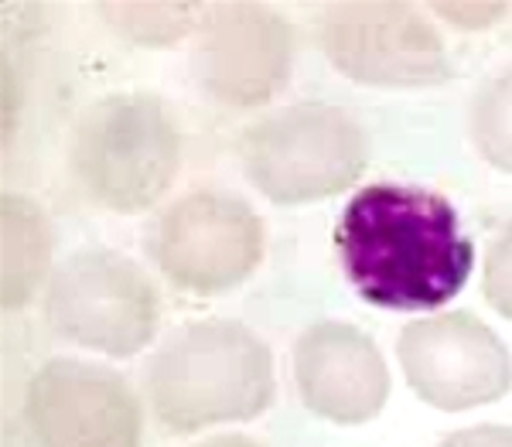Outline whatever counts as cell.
<instances>
[{
  "mask_svg": "<svg viewBox=\"0 0 512 447\" xmlns=\"http://www.w3.org/2000/svg\"><path fill=\"white\" fill-rule=\"evenodd\" d=\"M482 294L502 318L512 321V219L485 246Z\"/></svg>",
  "mask_w": 512,
  "mask_h": 447,
  "instance_id": "9a60e30c",
  "label": "cell"
},
{
  "mask_svg": "<svg viewBox=\"0 0 512 447\" xmlns=\"http://www.w3.org/2000/svg\"><path fill=\"white\" fill-rule=\"evenodd\" d=\"M45 318L55 335L82 349L130 359L154 342L161 294L140 263L106 246H86L55 267Z\"/></svg>",
  "mask_w": 512,
  "mask_h": 447,
  "instance_id": "5b68a950",
  "label": "cell"
},
{
  "mask_svg": "<svg viewBox=\"0 0 512 447\" xmlns=\"http://www.w3.org/2000/svg\"><path fill=\"white\" fill-rule=\"evenodd\" d=\"M294 383L315 417L355 427L373 420L390 396V369L376 342L345 321H315L294 342Z\"/></svg>",
  "mask_w": 512,
  "mask_h": 447,
  "instance_id": "8fae6325",
  "label": "cell"
},
{
  "mask_svg": "<svg viewBox=\"0 0 512 447\" xmlns=\"http://www.w3.org/2000/svg\"><path fill=\"white\" fill-rule=\"evenodd\" d=\"M335 253L352 291L386 311L441 308L475 270L458 209L400 181H373L349 198L335 222Z\"/></svg>",
  "mask_w": 512,
  "mask_h": 447,
  "instance_id": "6da1fadb",
  "label": "cell"
},
{
  "mask_svg": "<svg viewBox=\"0 0 512 447\" xmlns=\"http://www.w3.org/2000/svg\"><path fill=\"white\" fill-rule=\"evenodd\" d=\"M434 11L458 28H485L506 14V4H434Z\"/></svg>",
  "mask_w": 512,
  "mask_h": 447,
  "instance_id": "e0dca14e",
  "label": "cell"
},
{
  "mask_svg": "<svg viewBox=\"0 0 512 447\" xmlns=\"http://www.w3.org/2000/svg\"><path fill=\"white\" fill-rule=\"evenodd\" d=\"M294 31L260 4H219L192 35V76L209 99L233 110L270 103L291 79Z\"/></svg>",
  "mask_w": 512,
  "mask_h": 447,
  "instance_id": "30bf717a",
  "label": "cell"
},
{
  "mask_svg": "<svg viewBox=\"0 0 512 447\" xmlns=\"http://www.w3.org/2000/svg\"><path fill=\"white\" fill-rule=\"evenodd\" d=\"M468 134L492 168L512 175V69L495 72L468 103Z\"/></svg>",
  "mask_w": 512,
  "mask_h": 447,
  "instance_id": "4fadbf2b",
  "label": "cell"
},
{
  "mask_svg": "<svg viewBox=\"0 0 512 447\" xmlns=\"http://www.w3.org/2000/svg\"><path fill=\"white\" fill-rule=\"evenodd\" d=\"M195 447H263V444L246 434H219V437H209V441H202Z\"/></svg>",
  "mask_w": 512,
  "mask_h": 447,
  "instance_id": "ac0fdd59",
  "label": "cell"
},
{
  "mask_svg": "<svg viewBox=\"0 0 512 447\" xmlns=\"http://www.w3.org/2000/svg\"><path fill=\"white\" fill-rule=\"evenodd\" d=\"M154 420L168 434L253 420L274 403V359L243 321L202 318L171 331L144 366Z\"/></svg>",
  "mask_w": 512,
  "mask_h": 447,
  "instance_id": "7a4b0ae2",
  "label": "cell"
},
{
  "mask_svg": "<svg viewBox=\"0 0 512 447\" xmlns=\"http://www.w3.org/2000/svg\"><path fill=\"white\" fill-rule=\"evenodd\" d=\"M437 447H512V427L506 424H478L454 430Z\"/></svg>",
  "mask_w": 512,
  "mask_h": 447,
  "instance_id": "2e32d148",
  "label": "cell"
},
{
  "mask_svg": "<svg viewBox=\"0 0 512 447\" xmlns=\"http://www.w3.org/2000/svg\"><path fill=\"white\" fill-rule=\"evenodd\" d=\"M24 424L38 447H140L144 410L117 369L48 359L24 389Z\"/></svg>",
  "mask_w": 512,
  "mask_h": 447,
  "instance_id": "ba28073f",
  "label": "cell"
},
{
  "mask_svg": "<svg viewBox=\"0 0 512 447\" xmlns=\"http://www.w3.org/2000/svg\"><path fill=\"white\" fill-rule=\"evenodd\" d=\"M69 168L106 212L137 215L158 205L181 168V134L154 93H110L76 117Z\"/></svg>",
  "mask_w": 512,
  "mask_h": 447,
  "instance_id": "3957f363",
  "label": "cell"
},
{
  "mask_svg": "<svg viewBox=\"0 0 512 447\" xmlns=\"http://www.w3.org/2000/svg\"><path fill=\"white\" fill-rule=\"evenodd\" d=\"M396 359L410 389L437 410H472L495 403L512 386V355L472 311L407 321Z\"/></svg>",
  "mask_w": 512,
  "mask_h": 447,
  "instance_id": "9c48e42d",
  "label": "cell"
},
{
  "mask_svg": "<svg viewBox=\"0 0 512 447\" xmlns=\"http://www.w3.org/2000/svg\"><path fill=\"white\" fill-rule=\"evenodd\" d=\"M318 45L335 72L362 86H441L454 76L444 38L407 4L325 7Z\"/></svg>",
  "mask_w": 512,
  "mask_h": 447,
  "instance_id": "52a82bcc",
  "label": "cell"
},
{
  "mask_svg": "<svg viewBox=\"0 0 512 447\" xmlns=\"http://www.w3.org/2000/svg\"><path fill=\"white\" fill-rule=\"evenodd\" d=\"M147 253L181 294L219 297L260 267L263 222L243 198L202 188L161 212Z\"/></svg>",
  "mask_w": 512,
  "mask_h": 447,
  "instance_id": "8992f818",
  "label": "cell"
},
{
  "mask_svg": "<svg viewBox=\"0 0 512 447\" xmlns=\"http://www.w3.org/2000/svg\"><path fill=\"white\" fill-rule=\"evenodd\" d=\"M239 164L260 195L277 205L332 198L362 178L369 137L332 103H294L239 134Z\"/></svg>",
  "mask_w": 512,
  "mask_h": 447,
  "instance_id": "277c9868",
  "label": "cell"
},
{
  "mask_svg": "<svg viewBox=\"0 0 512 447\" xmlns=\"http://www.w3.org/2000/svg\"><path fill=\"white\" fill-rule=\"evenodd\" d=\"M99 11L123 38L144 48L178 45L202 24L195 4H103Z\"/></svg>",
  "mask_w": 512,
  "mask_h": 447,
  "instance_id": "5bb4252c",
  "label": "cell"
},
{
  "mask_svg": "<svg viewBox=\"0 0 512 447\" xmlns=\"http://www.w3.org/2000/svg\"><path fill=\"white\" fill-rule=\"evenodd\" d=\"M0 219H4V273H0L4 308L21 311L45 280L52 260V226L38 202L24 195H4Z\"/></svg>",
  "mask_w": 512,
  "mask_h": 447,
  "instance_id": "7c38bea8",
  "label": "cell"
}]
</instances>
